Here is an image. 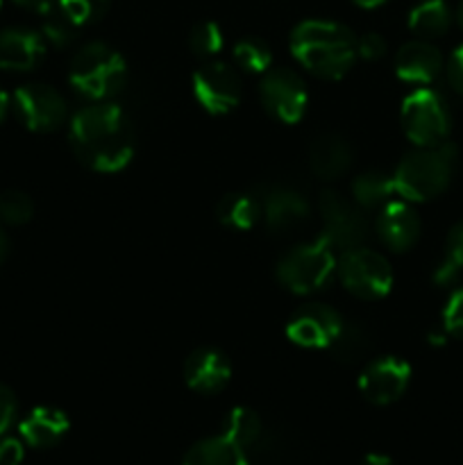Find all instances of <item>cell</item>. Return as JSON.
Listing matches in <instances>:
<instances>
[{"label": "cell", "instance_id": "27", "mask_svg": "<svg viewBox=\"0 0 463 465\" xmlns=\"http://www.w3.org/2000/svg\"><path fill=\"white\" fill-rule=\"evenodd\" d=\"M368 348H370V336H368V331L359 325H345L343 322L336 339L331 341L330 352L334 354L336 361L354 363L361 357H366Z\"/></svg>", "mask_w": 463, "mask_h": 465}, {"label": "cell", "instance_id": "17", "mask_svg": "<svg viewBox=\"0 0 463 465\" xmlns=\"http://www.w3.org/2000/svg\"><path fill=\"white\" fill-rule=\"evenodd\" d=\"M259 203H261L263 223L275 234L295 230L300 223L309 218V203L293 189H284V186L268 189Z\"/></svg>", "mask_w": 463, "mask_h": 465}, {"label": "cell", "instance_id": "13", "mask_svg": "<svg viewBox=\"0 0 463 465\" xmlns=\"http://www.w3.org/2000/svg\"><path fill=\"white\" fill-rule=\"evenodd\" d=\"M343 327V318L330 304L311 302L300 307L286 325V334L300 348H330Z\"/></svg>", "mask_w": 463, "mask_h": 465}, {"label": "cell", "instance_id": "40", "mask_svg": "<svg viewBox=\"0 0 463 465\" xmlns=\"http://www.w3.org/2000/svg\"><path fill=\"white\" fill-rule=\"evenodd\" d=\"M7 254H9V239H7V234H5L3 227H0V263L7 259Z\"/></svg>", "mask_w": 463, "mask_h": 465}, {"label": "cell", "instance_id": "1", "mask_svg": "<svg viewBox=\"0 0 463 465\" xmlns=\"http://www.w3.org/2000/svg\"><path fill=\"white\" fill-rule=\"evenodd\" d=\"M71 148L86 168L116 173L132 162L136 132L130 116L113 103H95L80 109L68 125Z\"/></svg>", "mask_w": 463, "mask_h": 465}, {"label": "cell", "instance_id": "44", "mask_svg": "<svg viewBox=\"0 0 463 465\" xmlns=\"http://www.w3.org/2000/svg\"><path fill=\"white\" fill-rule=\"evenodd\" d=\"M0 5H3V0H0Z\"/></svg>", "mask_w": 463, "mask_h": 465}, {"label": "cell", "instance_id": "39", "mask_svg": "<svg viewBox=\"0 0 463 465\" xmlns=\"http://www.w3.org/2000/svg\"><path fill=\"white\" fill-rule=\"evenodd\" d=\"M361 465H395V461L390 457H386V454H368Z\"/></svg>", "mask_w": 463, "mask_h": 465}, {"label": "cell", "instance_id": "6", "mask_svg": "<svg viewBox=\"0 0 463 465\" xmlns=\"http://www.w3.org/2000/svg\"><path fill=\"white\" fill-rule=\"evenodd\" d=\"M402 130L416 145L445 143L452 130V114L434 89H416L402 103Z\"/></svg>", "mask_w": 463, "mask_h": 465}, {"label": "cell", "instance_id": "43", "mask_svg": "<svg viewBox=\"0 0 463 465\" xmlns=\"http://www.w3.org/2000/svg\"><path fill=\"white\" fill-rule=\"evenodd\" d=\"M457 18H458V25L463 27V0L458 3V9H457Z\"/></svg>", "mask_w": 463, "mask_h": 465}, {"label": "cell", "instance_id": "42", "mask_svg": "<svg viewBox=\"0 0 463 465\" xmlns=\"http://www.w3.org/2000/svg\"><path fill=\"white\" fill-rule=\"evenodd\" d=\"M352 3L359 5V7L372 9V7H379V5H384L386 0H352Z\"/></svg>", "mask_w": 463, "mask_h": 465}, {"label": "cell", "instance_id": "33", "mask_svg": "<svg viewBox=\"0 0 463 465\" xmlns=\"http://www.w3.org/2000/svg\"><path fill=\"white\" fill-rule=\"evenodd\" d=\"M443 330L448 331L449 336L463 339V289L454 291V293L449 295L448 304H445Z\"/></svg>", "mask_w": 463, "mask_h": 465}, {"label": "cell", "instance_id": "20", "mask_svg": "<svg viewBox=\"0 0 463 465\" xmlns=\"http://www.w3.org/2000/svg\"><path fill=\"white\" fill-rule=\"evenodd\" d=\"M309 166L313 175L325 182L339 180L352 166V148L340 134H322L309 150Z\"/></svg>", "mask_w": 463, "mask_h": 465}, {"label": "cell", "instance_id": "21", "mask_svg": "<svg viewBox=\"0 0 463 465\" xmlns=\"http://www.w3.org/2000/svg\"><path fill=\"white\" fill-rule=\"evenodd\" d=\"M182 465H250L245 450L227 440L225 436L202 439L186 450Z\"/></svg>", "mask_w": 463, "mask_h": 465}, {"label": "cell", "instance_id": "11", "mask_svg": "<svg viewBox=\"0 0 463 465\" xmlns=\"http://www.w3.org/2000/svg\"><path fill=\"white\" fill-rule=\"evenodd\" d=\"M14 109L32 132H53L66 121V100L48 84H25L14 94Z\"/></svg>", "mask_w": 463, "mask_h": 465}, {"label": "cell", "instance_id": "32", "mask_svg": "<svg viewBox=\"0 0 463 465\" xmlns=\"http://www.w3.org/2000/svg\"><path fill=\"white\" fill-rule=\"evenodd\" d=\"M59 7L82 27L100 21L107 14L109 0H59Z\"/></svg>", "mask_w": 463, "mask_h": 465}, {"label": "cell", "instance_id": "26", "mask_svg": "<svg viewBox=\"0 0 463 465\" xmlns=\"http://www.w3.org/2000/svg\"><path fill=\"white\" fill-rule=\"evenodd\" d=\"M463 272V221L449 230L445 239V252L438 268L434 271V282L438 286H449Z\"/></svg>", "mask_w": 463, "mask_h": 465}, {"label": "cell", "instance_id": "25", "mask_svg": "<svg viewBox=\"0 0 463 465\" xmlns=\"http://www.w3.org/2000/svg\"><path fill=\"white\" fill-rule=\"evenodd\" d=\"M261 431L263 425L257 411H252L248 407H236L225 416L221 434L234 445H239L241 450H248L261 439Z\"/></svg>", "mask_w": 463, "mask_h": 465}, {"label": "cell", "instance_id": "28", "mask_svg": "<svg viewBox=\"0 0 463 465\" xmlns=\"http://www.w3.org/2000/svg\"><path fill=\"white\" fill-rule=\"evenodd\" d=\"M234 62L239 64L243 71L261 73L263 75V73L271 68L272 53L261 39H252V36H248V39H241L239 44L234 45Z\"/></svg>", "mask_w": 463, "mask_h": 465}, {"label": "cell", "instance_id": "34", "mask_svg": "<svg viewBox=\"0 0 463 465\" xmlns=\"http://www.w3.org/2000/svg\"><path fill=\"white\" fill-rule=\"evenodd\" d=\"M357 53L363 59H381L386 54V41L384 36L377 32H368V35L359 36L357 39Z\"/></svg>", "mask_w": 463, "mask_h": 465}, {"label": "cell", "instance_id": "10", "mask_svg": "<svg viewBox=\"0 0 463 465\" xmlns=\"http://www.w3.org/2000/svg\"><path fill=\"white\" fill-rule=\"evenodd\" d=\"M193 95L204 112L222 116L241 103L243 86H241V77L234 68L222 62H209L195 71Z\"/></svg>", "mask_w": 463, "mask_h": 465}, {"label": "cell", "instance_id": "19", "mask_svg": "<svg viewBox=\"0 0 463 465\" xmlns=\"http://www.w3.org/2000/svg\"><path fill=\"white\" fill-rule=\"evenodd\" d=\"M21 436L30 448L45 450L57 445L71 430V420L62 409L54 407H36L23 418Z\"/></svg>", "mask_w": 463, "mask_h": 465}, {"label": "cell", "instance_id": "36", "mask_svg": "<svg viewBox=\"0 0 463 465\" xmlns=\"http://www.w3.org/2000/svg\"><path fill=\"white\" fill-rule=\"evenodd\" d=\"M448 80L457 94L463 95V45H458L448 62Z\"/></svg>", "mask_w": 463, "mask_h": 465}, {"label": "cell", "instance_id": "14", "mask_svg": "<svg viewBox=\"0 0 463 465\" xmlns=\"http://www.w3.org/2000/svg\"><path fill=\"white\" fill-rule=\"evenodd\" d=\"M232 366L221 350L198 348L184 361V381L191 391L216 395L230 384Z\"/></svg>", "mask_w": 463, "mask_h": 465}, {"label": "cell", "instance_id": "7", "mask_svg": "<svg viewBox=\"0 0 463 465\" xmlns=\"http://www.w3.org/2000/svg\"><path fill=\"white\" fill-rule=\"evenodd\" d=\"M345 289L361 300H379L393 286V271L384 254L366 248L345 250L336 263Z\"/></svg>", "mask_w": 463, "mask_h": 465}, {"label": "cell", "instance_id": "22", "mask_svg": "<svg viewBox=\"0 0 463 465\" xmlns=\"http://www.w3.org/2000/svg\"><path fill=\"white\" fill-rule=\"evenodd\" d=\"M398 191H395L393 175H386L379 171H368L354 177L352 198L361 209H384L393 203Z\"/></svg>", "mask_w": 463, "mask_h": 465}, {"label": "cell", "instance_id": "4", "mask_svg": "<svg viewBox=\"0 0 463 465\" xmlns=\"http://www.w3.org/2000/svg\"><path fill=\"white\" fill-rule=\"evenodd\" d=\"M68 80L77 94L103 103L123 91L127 82V64L112 45L94 41V44L82 45L75 53Z\"/></svg>", "mask_w": 463, "mask_h": 465}, {"label": "cell", "instance_id": "38", "mask_svg": "<svg viewBox=\"0 0 463 465\" xmlns=\"http://www.w3.org/2000/svg\"><path fill=\"white\" fill-rule=\"evenodd\" d=\"M14 3L21 5V7H25V9H32V12L45 14L48 9L57 7L59 0H14Z\"/></svg>", "mask_w": 463, "mask_h": 465}, {"label": "cell", "instance_id": "12", "mask_svg": "<svg viewBox=\"0 0 463 465\" xmlns=\"http://www.w3.org/2000/svg\"><path fill=\"white\" fill-rule=\"evenodd\" d=\"M411 381V366L399 357H379L363 368L359 377V391L377 407L393 404L407 393Z\"/></svg>", "mask_w": 463, "mask_h": 465}, {"label": "cell", "instance_id": "8", "mask_svg": "<svg viewBox=\"0 0 463 465\" xmlns=\"http://www.w3.org/2000/svg\"><path fill=\"white\" fill-rule=\"evenodd\" d=\"M322 218V241L334 250L361 248L368 236V221L357 203H350L339 191H322L318 200Z\"/></svg>", "mask_w": 463, "mask_h": 465}, {"label": "cell", "instance_id": "16", "mask_svg": "<svg viewBox=\"0 0 463 465\" xmlns=\"http://www.w3.org/2000/svg\"><path fill=\"white\" fill-rule=\"evenodd\" d=\"M443 71V54L431 41L416 39L404 44L395 54V73L411 84H429Z\"/></svg>", "mask_w": 463, "mask_h": 465}, {"label": "cell", "instance_id": "18", "mask_svg": "<svg viewBox=\"0 0 463 465\" xmlns=\"http://www.w3.org/2000/svg\"><path fill=\"white\" fill-rule=\"evenodd\" d=\"M45 41L39 32L12 27L0 32V68L32 71L44 59Z\"/></svg>", "mask_w": 463, "mask_h": 465}, {"label": "cell", "instance_id": "2", "mask_svg": "<svg viewBox=\"0 0 463 465\" xmlns=\"http://www.w3.org/2000/svg\"><path fill=\"white\" fill-rule=\"evenodd\" d=\"M291 53L311 75L340 80L357 62V36L334 21H302L291 32Z\"/></svg>", "mask_w": 463, "mask_h": 465}, {"label": "cell", "instance_id": "9", "mask_svg": "<svg viewBox=\"0 0 463 465\" xmlns=\"http://www.w3.org/2000/svg\"><path fill=\"white\" fill-rule=\"evenodd\" d=\"M263 109L280 123L293 125L307 112L309 94L302 77L289 68H268L259 84Z\"/></svg>", "mask_w": 463, "mask_h": 465}, {"label": "cell", "instance_id": "30", "mask_svg": "<svg viewBox=\"0 0 463 465\" xmlns=\"http://www.w3.org/2000/svg\"><path fill=\"white\" fill-rule=\"evenodd\" d=\"M222 44H225V36H222L221 25L213 21L198 23L189 32V48L198 57H213V54L221 53Z\"/></svg>", "mask_w": 463, "mask_h": 465}, {"label": "cell", "instance_id": "3", "mask_svg": "<svg viewBox=\"0 0 463 465\" xmlns=\"http://www.w3.org/2000/svg\"><path fill=\"white\" fill-rule=\"evenodd\" d=\"M457 171V148L452 143L418 145L395 168V191L407 203H427L443 193Z\"/></svg>", "mask_w": 463, "mask_h": 465}, {"label": "cell", "instance_id": "41", "mask_svg": "<svg viewBox=\"0 0 463 465\" xmlns=\"http://www.w3.org/2000/svg\"><path fill=\"white\" fill-rule=\"evenodd\" d=\"M7 112H9V95L5 94V91H0V123L5 121Z\"/></svg>", "mask_w": 463, "mask_h": 465}, {"label": "cell", "instance_id": "15", "mask_svg": "<svg viewBox=\"0 0 463 465\" xmlns=\"http://www.w3.org/2000/svg\"><path fill=\"white\" fill-rule=\"evenodd\" d=\"M420 218L409 207L407 200L404 203L402 200H393L384 209H379V216H377V236L393 252H407L409 248H413L418 243V239H420Z\"/></svg>", "mask_w": 463, "mask_h": 465}, {"label": "cell", "instance_id": "24", "mask_svg": "<svg viewBox=\"0 0 463 465\" xmlns=\"http://www.w3.org/2000/svg\"><path fill=\"white\" fill-rule=\"evenodd\" d=\"M452 25V12L445 0H425L409 14V30L420 39L443 36Z\"/></svg>", "mask_w": 463, "mask_h": 465}, {"label": "cell", "instance_id": "23", "mask_svg": "<svg viewBox=\"0 0 463 465\" xmlns=\"http://www.w3.org/2000/svg\"><path fill=\"white\" fill-rule=\"evenodd\" d=\"M218 221L236 232H245L261 218V203L250 193H227L216 204Z\"/></svg>", "mask_w": 463, "mask_h": 465}, {"label": "cell", "instance_id": "29", "mask_svg": "<svg viewBox=\"0 0 463 465\" xmlns=\"http://www.w3.org/2000/svg\"><path fill=\"white\" fill-rule=\"evenodd\" d=\"M77 30H80V25L59 5L44 14V39L57 45V48L73 44V39L77 36Z\"/></svg>", "mask_w": 463, "mask_h": 465}, {"label": "cell", "instance_id": "31", "mask_svg": "<svg viewBox=\"0 0 463 465\" xmlns=\"http://www.w3.org/2000/svg\"><path fill=\"white\" fill-rule=\"evenodd\" d=\"M34 216V203L23 191H5L0 193V221L7 225H25Z\"/></svg>", "mask_w": 463, "mask_h": 465}, {"label": "cell", "instance_id": "35", "mask_svg": "<svg viewBox=\"0 0 463 465\" xmlns=\"http://www.w3.org/2000/svg\"><path fill=\"white\" fill-rule=\"evenodd\" d=\"M16 413H18V402H16V395L7 389V386L0 384V436L14 425L16 420Z\"/></svg>", "mask_w": 463, "mask_h": 465}, {"label": "cell", "instance_id": "37", "mask_svg": "<svg viewBox=\"0 0 463 465\" xmlns=\"http://www.w3.org/2000/svg\"><path fill=\"white\" fill-rule=\"evenodd\" d=\"M23 443L18 439H0V465H21L23 461Z\"/></svg>", "mask_w": 463, "mask_h": 465}, {"label": "cell", "instance_id": "5", "mask_svg": "<svg viewBox=\"0 0 463 465\" xmlns=\"http://www.w3.org/2000/svg\"><path fill=\"white\" fill-rule=\"evenodd\" d=\"M334 272V248L322 239L313 241V243L295 245L277 263V280H280V284L298 295L320 291L322 286L330 284Z\"/></svg>", "mask_w": 463, "mask_h": 465}]
</instances>
